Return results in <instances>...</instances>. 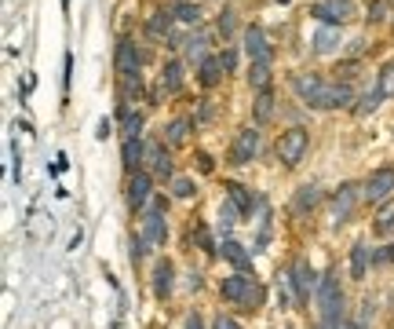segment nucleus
Segmentation results:
<instances>
[{
  "instance_id": "obj_13",
  "label": "nucleus",
  "mask_w": 394,
  "mask_h": 329,
  "mask_svg": "<svg viewBox=\"0 0 394 329\" xmlns=\"http://www.w3.org/2000/svg\"><path fill=\"white\" fill-rule=\"evenodd\" d=\"M143 161L150 164V172H154V176H161V179H168V176H172V161H168V154H164V143H146Z\"/></svg>"
},
{
  "instance_id": "obj_27",
  "label": "nucleus",
  "mask_w": 394,
  "mask_h": 329,
  "mask_svg": "<svg viewBox=\"0 0 394 329\" xmlns=\"http://www.w3.org/2000/svg\"><path fill=\"white\" fill-rule=\"evenodd\" d=\"M274 118V95L270 92H259V99H256V121L263 125V121H270Z\"/></svg>"
},
{
  "instance_id": "obj_28",
  "label": "nucleus",
  "mask_w": 394,
  "mask_h": 329,
  "mask_svg": "<svg viewBox=\"0 0 394 329\" xmlns=\"http://www.w3.org/2000/svg\"><path fill=\"white\" fill-rule=\"evenodd\" d=\"M175 19L187 22V26H197V22H201V8H197V4H187V0H183V4H175Z\"/></svg>"
},
{
  "instance_id": "obj_3",
  "label": "nucleus",
  "mask_w": 394,
  "mask_h": 329,
  "mask_svg": "<svg viewBox=\"0 0 394 329\" xmlns=\"http://www.w3.org/2000/svg\"><path fill=\"white\" fill-rule=\"evenodd\" d=\"M318 304H321V322H343V293L333 271L321 274L318 282Z\"/></svg>"
},
{
  "instance_id": "obj_5",
  "label": "nucleus",
  "mask_w": 394,
  "mask_h": 329,
  "mask_svg": "<svg viewBox=\"0 0 394 329\" xmlns=\"http://www.w3.org/2000/svg\"><path fill=\"white\" fill-rule=\"evenodd\" d=\"M391 194H394V169H376V172H369L365 183H361V202H369V205L387 202Z\"/></svg>"
},
{
  "instance_id": "obj_20",
  "label": "nucleus",
  "mask_w": 394,
  "mask_h": 329,
  "mask_svg": "<svg viewBox=\"0 0 394 329\" xmlns=\"http://www.w3.org/2000/svg\"><path fill=\"white\" fill-rule=\"evenodd\" d=\"M205 44H208V33H190V37L183 41L187 59H190V62H205V59H208V55H205Z\"/></svg>"
},
{
  "instance_id": "obj_10",
  "label": "nucleus",
  "mask_w": 394,
  "mask_h": 329,
  "mask_svg": "<svg viewBox=\"0 0 394 329\" xmlns=\"http://www.w3.org/2000/svg\"><path fill=\"white\" fill-rule=\"evenodd\" d=\"M245 52H249L252 62H270V59H274V48H270L267 37H263L259 26H249V29H245Z\"/></svg>"
},
{
  "instance_id": "obj_32",
  "label": "nucleus",
  "mask_w": 394,
  "mask_h": 329,
  "mask_svg": "<svg viewBox=\"0 0 394 329\" xmlns=\"http://www.w3.org/2000/svg\"><path fill=\"white\" fill-rule=\"evenodd\" d=\"M376 88L384 92V99H391V95H394V62H387L384 70H380V85H376Z\"/></svg>"
},
{
  "instance_id": "obj_35",
  "label": "nucleus",
  "mask_w": 394,
  "mask_h": 329,
  "mask_svg": "<svg viewBox=\"0 0 394 329\" xmlns=\"http://www.w3.org/2000/svg\"><path fill=\"white\" fill-rule=\"evenodd\" d=\"M219 62H223V70L230 74V70H234V66H238V52H234V48H226V52L219 55Z\"/></svg>"
},
{
  "instance_id": "obj_31",
  "label": "nucleus",
  "mask_w": 394,
  "mask_h": 329,
  "mask_svg": "<svg viewBox=\"0 0 394 329\" xmlns=\"http://www.w3.org/2000/svg\"><path fill=\"white\" fill-rule=\"evenodd\" d=\"M168 29H172V15L168 11H154V19H150V33H164V37H168Z\"/></svg>"
},
{
  "instance_id": "obj_24",
  "label": "nucleus",
  "mask_w": 394,
  "mask_h": 329,
  "mask_svg": "<svg viewBox=\"0 0 394 329\" xmlns=\"http://www.w3.org/2000/svg\"><path fill=\"white\" fill-rule=\"evenodd\" d=\"M369 260H372L369 245H365V241H358L354 249H351V274H354V278H365V267H369Z\"/></svg>"
},
{
  "instance_id": "obj_22",
  "label": "nucleus",
  "mask_w": 394,
  "mask_h": 329,
  "mask_svg": "<svg viewBox=\"0 0 394 329\" xmlns=\"http://www.w3.org/2000/svg\"><path fill=\"white\" fill-rule=\"evenodd\" d=\"M223 74H226V70H223L219 59H205V62H201V74H197V77H201L205 88H216L219 80H223Z\"/></svg>"
},
{
  "instance_id": "obj_12",
  "label": "nucleus",
  "mask_w": 394,
  "mask_h": 329,
  "mask_svg": "<svg viewBox=\"0 0 394 329\" xmlns=\"http://www.w3.org/2000/svg\"><path fill=\"white\" fill-rule=\"evenodd\" d=\"M143 234H146V241H150V245H161L164 241V202H157L143 216Z\"/></svg>"
},
{
  "instance_id": "obj_36",
  "label": "nucleus",
  "mask_w": 394,
  "mask_h": 329,
  "mask_svg": "<svg viewBox=\"0 0 394 329\" xmlns=\"http://www.w3.org/2000/svg\"><path fill=\"white\" fill-rule=\"evenodd\" d=\"M219 33H223V37H230V33H234V15H230V11H223V19H219Z\"/></svg>"
},
{
  "instance_id": "obj_23",
  "label": "nucleus",
  "mask_w": 394,
  "mask_h": 329,
  "mask_svg": "<svg viewBox=\"0 0 394 329\" xmlns=\"http://www.w3.org/2000/svg\"><path fill=\"white\" fill-rule=\"evenodd\" d=\"M249 85L256 92H270V62H252L249 66Z\"/></svg>"
},
{
  "instance_id": "obj_17",
  "label": "nucleus",
  "mask_w": 394,
  "mask_h": 329,
  "mask_svg": "<svg viewBox=\"0 0 394 329\" xmlns=\"http://www.w3.org/2000/svg\"><path fill=\"white\" fill-rule=\"evenodd\" d=\"M226 190H230V202L241 209V216H252V209L259 205L256 194H252L249 187H241V183H226Z\"/></svg>"
},
{
  "instance_id": "obj_1",
  "label": "nucleus",
  "mask_w": 394,
  "mask_h": 329,
  "mask_svg": "<svg viewBox=\"0 0 394 329\" xmlns=\"http://www.w3.org/2000/svg\"><path fill=\"white\" fill-rule=\"evenodd\" d=\"M292 88L314 110H336V106L354 103L351 85H343V80H325V77H314V74H292Z\"/></svg>"
},
{
  "instance_id": "obj_18",
  "label": "nucleus",
  "mask_w": 394,
  "mask_h": 329,
  "mask_svg": "<svg viewBox=\"0 0 394 329\" xmlns=\"http://www.w3.org/2000/svg\"><path fill=\"white\" fill-rule=\"evenodd\" d=\"M336 44H340V26H321V29L314 33V52H318V55L336 52Z\"/></svg>"
},
{
  "instance_id": "obj_7",
  "label": "nucleus",
  "mask_w": 394,
  "mask_h": 329,
  "mask_svg": "<svg viewBox=\"0 0 394 329\" xmlns=\"http://www.w3.org/2000/svg\"><path fill=\"white\" fill-rule=\"evenodd\" d=\"M292 286H296V300L300 304H310V293H318V274L310 267V260H296L292 263Z\"/></svg>"
},
{
  "instance_id": "obj_4",
  "label": "nucleus",
  "mask_w": 394,
  "mask_h": 329,
  "mask_svg": "<svg viewBox=\"0 0 394 329\" xmlns=\"http://www.w3.org/2000/svg\"><path fill=\"white\" fill-rule=\"evenodd\" d=\"M310 150V136H307V128H289V132H282V139H277V158H282L289 169H296V164L303 161V154Z\"/></svg>"
},
{
  "instance_id": "obj_30",
  "label": "nucleus",
  "mask_w": 394,
  "mask_h": 329,
  "mask_svg": "<svg viewBox=\"0 0 394 329\" xmlns=\"http://www.w3.org/2000/svg\"><path fill=\"white\" fill-rule=\"evenodd\" d=\"M380 99H384V92H380V88L369 92V95H361V103L354 106V113H358V118H365V113H372L376 106H380Z\"/></svg>"
},
{
  "instance_id": "obj_9",
  "label": "nucleus",
  "mask_w": 394,
  "mask_h": 329,
  "mask_svg": "<svg viewBox=\"0 0 394 329\" xmlns=\"http://www.w3.org/2000/svg\"><path fill=\"white\" fill-rule=\"evenodd\" d=\"M358 197H361V187H354V183H343V187L333 194V216H336V223L351 220V212H354V205H358Z\"/></svg>"
},
{
  "instance_id": "obj_37",
  "label": "nucleus",
  "mask_w": 394,
  "mask_h": 329,
  "mask_svg": "<svg viewBox=\"0 0 394 329\" xmlns=\"http://www.w3.org/2000/svg\"><path fill=\"white\" fill-rule=\"evenodd\" d=\"M216 329H241V326H238L234 318H226V315H219V318H216Z\"/></svg>"
},
{
  "instance_id": "obj_14",
  "label": "nucleus",
  "mask_w": 394,
  "mask_h": 329,
  "mask_svg": "<svg viewBox=\"0 0 394 329\" xmlns=\"http://www.w3.org/2000/svg\"><path fill=\"white\" fill-rule=\"evenodd\" d=\"M146 202H150V176H146V172H131V179H128V205L143 209Z\"/></svg>"
},
{
  "instance_id": "obj_16",
  "label": "nucleus",
  "mask_w": 394,
  "mask_h": 329,
  "mask_svg": "<svg viewBox=\"0 0 394 329\" xmlns=\"http://www.w3.org/2000/svg\"><path fill=\"white\" fill-rule=\"evenodd\" d=\"M219 253H223L230 263H234L238 271H252V253L245 249V245H238V241H223V245H219Z\"/></svg>"
},
{
  "instance_id": "obj_6",
  "label": "nucleus",
  "mask_w": 394,
  "mask_h": 329,
  "mask_svg": "<svg viewBox=\"0 0 394 329\" xmlns=\"http://www.w3.org/2000/svg\"><path fill=\"white\" fill-rule=\"evenodd\" d=\"M310 15H314L318 22H325V26H343V22H351L358 15V4L354 0H321V4H314Z\"/></svg>"
},
{
  "instance_id": "obj_29",
  "label": "nucleus",
  "mask_w": 394,
  "mask_h": 329,
  "mask_svg": "<svg viewBox=\"0 0 394 329\" xmlns=\"http://www.w3.org/2000/svg\"><path fill=\"white\" fill-rule=\"evenodd\" d=\"M187 132H190V121H172L164 139H168V146H183L187 143Z\"/></svg>"
},
{
  "instance_id": "obj_39",
  "label": "nucleus",
  "mask_w": 394,
  "mask_h": 329,
  "mask_svg": "<svg viewBox=\"0 0 394 329\" xmlns=\"http://www.w3.org/2000/svg\"><path fill=\"white\" fill-rule=\"evenodd\" d=\"M391 4H394V0H391Z\"/></svg>"
},
{
  "instance_id": "obj_21",
  "label": "nucleus",
  "mask_w": 394,
  "mask_h": 329,
  "mask_svg": "<svg viewBox=\"0 0 394 329\" xmlns=\"http://www.w3.org/2000/svg\"><path fill=\"white\" fill-rule=\"evenodd\" d=\"M372 230L380 238H394V202H387L380 212H376V223H372Z\"/></svg>"
},
{
  "instance_id": "obj_8",
  "label": "nucleus",
  "mask_w": 394,
  "mask_h": 329,
  "mask_svg": "<svg viewBox=\"0 0 394 329\" xmlns=\"http://www.w3.org/2000/svg\"><path fill=\"white\" fill-rule=\"evenodd\" d=\"M256 150H259V132L256 128H241L234 146H230V161H234V164H249L256 158Z\"/></svg>"
},
{
  "instance_id": "obj_38",
  "label": "nucleus",
  "mask_w": 394,
  "mask_h": 329,
  "mask_svg": "<svg viewBox=\"0 0 394 329\" xmlns=\"http://www.w3.org/2000/svg\"><path fill=\"white\" fill-rule=\"evenodd\" d=\"M187 329H205V326H201V318H197V315H190L187 318Z\"/></svg>"
},
{
  "instance_id": "obj_26",
  "label": "nucleus",
  "mask_w": 394,
  "mask_h": 329,
  "mask_svg": "<svg viewBox=\"0 0 394 329\" xmlns=\"http://www.w3.org/2000/svg\"><path fill=\"white\" fill-rule=\"evenodd\" d=\"M161 85H164V92H179V88H183V62H168V66H164Z\"/></svg>"
},
{
  "instance_id": "obj_33",
  "label": "nucleus",
  "mask_w": 394,
  "mask_h": 329,
  "mask_svg": "<svg viewBox=\"0 0 394 329\" xmlns=\"http://www.w3.org/2000/svg\"><path fill=\"white\" fill-rule=\"evenodd\" d=\"M238 212H241V209H238L234 202H223V205H219V227H226V230H230V227L238 223Z\"/></svg>"
},
{
  "instance_id": "obj_11",
  "label": "nucleus",
  "mask_w": 394,
  "mask_h": 329,
  "mask_svg": "<svg viewBox=\"0 0 394 329\" xmlns=\"http://www.w3.org/2000/svg\"><path fill=\"white\" fill-rule=\"evenodd\" d=\"M117 74L128 80H139V55H136V44L131 41H121L117 44Z\"/></svg>"
},
{
  "instance_id": "obj_19",
  "label": "nucleus",
  "mask_w": 394,
  "mask_h": 329,
  "mask_svg": "<svg viewBox=\"0 0 394 329\" xmlns=\"http://www.w3.org/2000/svg\"><path fill=\"white\" fill-rule=\"evenodd\" d=\"M124 169H131L136 172L139 169V161H143V154H146V146L139 143V136H124Z\"/></svg>"
},
{
  "instance_id": "obj_34",
  "label": "nucleus",
  "mask_w": 394,
  "mask_h": 329,
  "mask_svg": "<svg viewBox=\"0 0 394 329\" xmlns=\"http://www.w3.org/2000/svg\"><path fill=\"white\" fill-rule=\"evenodd\" d=\"M194 190H197V187L190 183V179H175V183H172V194H175V197H194Z\"/></svg>"
},
{
  "instance_id": "obj_15",
  "label": "nucleus",
  "mask_w": 394,
  "mask_h": 329,
  "mask_svg": "<svg viewBox=\"0 0 394 329\" xmlns=\"http://www.w3.org/2000/svg\"><path fill=\"white\" fill-rule=\"evenodd\" d=\"M318 205H321V190H318L314 183H307V187H300V190H296L292 212H296V216H303V212H314Z\"/></svg>"
},
{
  "instance_id": "obj_25",
  "label": "nucleus",
  "mask_w": 394,
  "mask_h": 329,
  "mask_svg": "<svg viewBox=\"0 0 394 329\" xmlns=\"http://www.w3.org/2000/svg\"><path fill=\"white\" fill-rule=\"evenodd\" d=\"M154 293L157 296H168L172 293V263L168 260H161L157 267H154Z\"/></svg>"
},
{
  "instance_id": "obj_2",
  "label": "nucleus",
  "mask_w": 394,
  "mask_h": 329,
  "mask_svg": "<svg viewBox=\"0 0 394 329\" xmlns=\"http://www.w3.org/2000/svg\"><path fill=\"white\" fill-rule=\"evenodd\" d=\"M219 293H223V300L241 304V311H259V304H263V286L256 278H249V271H238V274L223 278Z\"/></svg>"
}]
</instances>
